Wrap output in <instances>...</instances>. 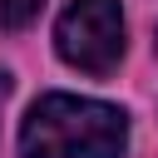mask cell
<instances>
[{
    "label": "cell",
    "instance_id": "1",
    "mask_svg": "<svg viewBox=\"0 0 158 158\" xmlns=\"http://www.w3.org/2000/svg\"><path fill=\"white\" fill-rule=\"evenodd\" d=\"M128 143V114L104 99L44 94L25 114V158H118Z\"/></svg>",
    "mask_w": 158,
    "mask_h": 158
},
{
    "label": "cell",
    "instance_id": "2",
    "mask_svg": "<svg viewBox=\"0 0 158 158\" xmlns=\"http://www.w3.org/2000/svg\"><path fill=\"white\" fill-rule=\"evenodd\" d=\"M54 49L84 74H114L123 59V10L118 0H69L54 25Z\"/></svg>",
    "mask_w": 158,
    "mask_h": 158
},
{
    "label": "cell",
    "instance_id": "3",
    "mask_svg": "<svg viewBox=\"0 0 158 158\" xmlns=\"http://www.w3.org/2000/svg\"><path fill=\"white\" fill-rule=\"evenodd\" d=\"M40 10L44 0H0V30H25Z\"/></svg>",
    "mask_w": 158,
    "mask_h": 158
},
{
    "label": "cell",
    "instance_id": "4",
    "mask_svg": "<svg viewBox=\"0 0 158 158\" xmlns=\"http://www.w3.org/2000/svg\"><path fill=\"white\" fill-rule=\"evenodd\" d=\"M5 94H10V79H5V74H0V104H5Z\"/></svg>",
    "mask_w": 158,
    "mask_h": 158
}]
</instances>
